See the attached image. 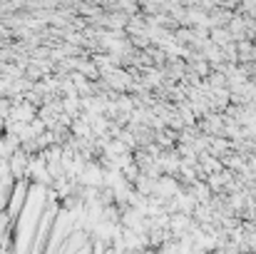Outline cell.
Instances as JSON below:
<instances>
[{"label": "cell", "instance_id": "cell-1", "mask_svg": "<svg viewBox=\"0 0 256 254\" xmlns=\"http://www.w3.org/2000/svg\"><path fill=\"white\" fill-rule=\"evenodd\" d=\"M209 40H212L216 48H226V45H232V43H234L226 28H214V30H209Z\"/></svg>", "mask_w": 256, "mask_h": 254}]
</instances>
